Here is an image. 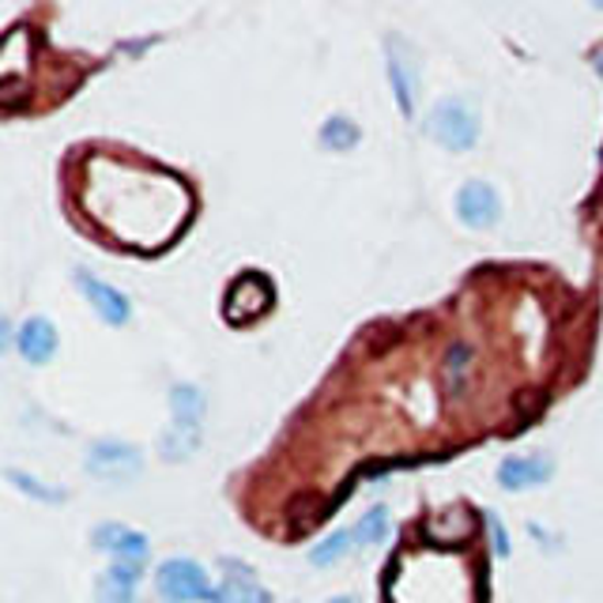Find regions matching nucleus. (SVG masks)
Segmentation results:
<instances>
[{"mask_svg":"<svg viewBox=\"0 0 603 603\" xmlns=\"http://www.w3.org/2000/svg\"><path fill=\"white\" fill-rule=\"evenodd\" d=\"M204 415H208V401L197 385H174L171 388V427L163 434V460H189L200 446L204 434Z\"/></svg>","mask_w":603,"mask_h":603,"instance_id":"nucleus-1","label":"nucleus"},{"mask_svg":"<svg viewBox=\"0 0 603 603\" xmlns=\"http://www.w3.org/2000/svg\"><path fill=\"white\" fill-rule=\"evenodd\" d=\"M155 589L166 603H193V600L219 603V589L208 581V573L193 558H166L155 573Z\"/></svg>","mask_w":603,"mask_h":603,"instance_id":"nucleus-2","label":"nucleus"},{"mask_svg":"<svg viewBox=\"0 0 603 603\" xmlns=\"http://www.w3.org/2000/svg\"><path fill=\"white\" fill-rule=\"evenodd\" d=\"M84 472L102 479V483H129L144 472V452L129 441H118V438H99L87 446V457H84Z\"/></svg>","mask_w":603,"mask_h":603,"instance_id":"nucleus-3","label":"nucleus"},{"mask_svg":"<svg viewBox=\"0 0 603 603\" xmlns=\"http://www.w3.org/2000/svg\"><path fill=\"white\" fill-rule=\"evenodd\" d=\"M427 132L446 151H468L479 140V118L464 99H438L427 118Z\"/></svg>","mask_w":603,"mask_h":603,"instance_id":"nucleus-4","label":"nucleus"},{"mask_svg":"<svg viewBox=\"0 0 603 603\" xmlns=\"http://www.w3.org/2000/svg\"><path fill=\"white\" fill-rule=\"evenodd\" d=\"M457 219L468 230H491L502 223V197L491 182L472 177L457 189Z\"/></svg>","mask_w":603,"mask_h":603,"instance_id":"nucleus-5","label":"nucleus"},{"mask_svg":"<svg viewBox=\"0 0 603 603\" xmlns=\"http://www.w3.org/2000/svg\"><path fill=\"white\" fill-rule=\"evenodd\" d=\"M76 287H79V295H84L87 302H91V309L102 317L106 325H113V328H121V325H129V317H132V306H129V298L121 295L118 287H110V283H102L99 276H87L84 268H76Z\"/></svg>","mask_w":603,"mask_h":603,"instance_id":"nucleus-6","label":"nucleus"},{"mask_svg":"<svg viewBox=\"0 0 603 603\" xmlns=\"http://www.w3.org/2000/svg\"><path fill=\"white\" fill-rule=\"evenodd\" d=\"M555 475V457L547 452H525V457H505L498 464L502 491H531Z\"/></svg>","mask_w":603,"mask_h":603,"instance_id":"nucleus-7","label":"nucleus"},{"mask_svg":"<svg viewBox=\"0 0 603 603\" xmlns=\"http://www.w3.org/2000/svg\"><path fill=\"white\" fill-rule=\"evenodd\" d=\"M388 84H393L396 106H401L404 118H415V102H419V73H415L412 53L404 50V42L388 39Z\"/></svg>","mask_w":603,"mask_h":603,"instance_id":"nucleus-8","label":"nucleus"},{"mask_svg":"<svg viewBox=\"0 0 603 603\" xmlns=\"http://www.w3.org/2000/svg\"><path fill=\"white\" fill-rule=\"evenodd\" d=\"M95 544H99V551L113 555L118 562H125V566L144 562L147 551H151L144 531H136L129 525H102L99 531H95Z\"/></svg>","mask_w":603,"mask_h":603,"instance_id":"nucleus-9","label":"nucleus"},{"mask_svg":"<svg viewBox=\"0 0 603 603\" xmlns=\"http://www.w3.org/2000/svg\"><path fill=\"white\" fill-rule=\"evenodd\" d=\"M223 584H219V603H272L268 589L256 581V573L250 566L223 558Z\"/></svg>","mask_w":603,"mask_h":603,"instance_id":"nucleus-10","label":"nucleus"},{"mask_svg":"<svg viewBox=\"0 0 603 603\" xmlns=\"http://www.w3.org/2000/svg\"><path fill=\"white\" fill-rule=\"evenodd\" d=\"M15 348L31 366H42V362L53 359V351H57V328L46 317H31V321L20 325V332H15Z\"/></svg>","mask_w":603,"mask_h":603,"instance_id":"nucleus-11","label":"nucleus"},{"mask_svg":"<svg viewBox=\"0 0 603 603\" xmlns=\"http://www.w3.org/2000/svg\"><path fill=\"white\" fill-rule=\"evenodd\" d=\"M136 584H140L136 566L113 562L95 581V596H99V603H136Z\"/></svg>","mask_w":603,"mask_h":603,"instance_id":"nucleus-12","label":"nucleus"},{"mask_svg":"<svg viewBox=\"0 0 603 603\" xmlns=\"http://www.w3.org/2000/svg\"><path fill=\"white\" fill-rule=\"evenodd\" d=\"M351 539H354V531H332V536H325L321 544L309 551V562L314 566H321V570H328V566H336V562H343V558L351 555Z\"/></svg>","mask_w":603,"mask_h":603,"instance_id":"nucleus-13","label":"nucleus"},{"mask_svg":"<svg viewBox=\"0 0 603 603\" xmlns=\"http://www.w3.org/2000/svg\"><path fill=\"white\" fill-rule=\"evenodd\" d=\"M359 140H362L359 125H354L351 118H343V113H336V118H328L321 125V144L332 151H351Z\"/></svg>","mask_w":603,"mask_h":603,"instance_id":"nucleus-14","label":"nucleus"},{"mask_svg":"<svg viewBox=\"0 0 603 603\" xmlns=\"http://www.w3.org/2000/svg\"><path fill=\"white\" fill-rule=\"evenodd\" d=\"M388 531V509L385 505H374L370 513H362L359 528H354V539H362V544H381Z\"/></svg>","mask_w":603,"mask_h":603,"instance_id":"nucleus-15","label":"nucleus"},{"mask_svg":"<svg viewBox=\"0 0 603 603\" xmlns=\"http://www.w3.org/2000/svg\"><path fill=\"white\" fill-rule=\"evenodd\" d=\"M8 479H12L15 491L31 494V498H39V502H65V491H50V486H42L39 479L20 472V468H8Z\"/></svg>","mask_w":603,"mask_h":603,"instance_id":"nucleus-16","label":"nucleus"},{"mask_svg":"<svg viewBox=\"0 0 603 603\" xmlns=\"http://www.w3.org/2000/svg\"><path fill=\"white\" fill-rule=\"evenodd\" d=\"M468 359H472V351H468L464 343H457V348L449 351V359H446V381H449L452 388H457V385H460V377H464Z\"/></svg>","mask_w":603,"mask_h":603,"instance_id":"nucleus-17","label":"nucleus"},{"mask_svg":"<svg viewBox=\"0 0 603 603\" xmlns=\"http://www.w3.org/2000/svg\"><path fill=\"white\" fill-rule=\"evenodd\" d=\"M328 603H359L354 596H336V600H328Z\"/></svg>","mask_w":603,"mask_h":603,"instance_id":"nucleus-18","label":"nucleus"}]
</instances>
